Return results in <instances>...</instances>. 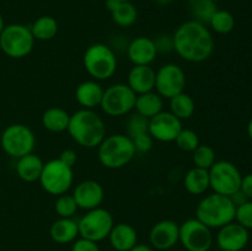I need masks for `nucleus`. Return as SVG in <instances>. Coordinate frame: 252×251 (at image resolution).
Here are the masks:
<instances>
[{"label": "nucleus", "instance_id": "1", "mask_svg": "<svg viewBox=\"0 0 252 251\" xmlns=\"http://www.w3.org/2000/svg\"><path fill=\"white\" fill-rule=\"evenodd\" d=\"M174 51L186 62L201 63L214 52V38L207 25L189 20L180 25L172 34Z\"/></svg>", "mask_w": 252, "mask_h": 251}, {"label": "nucleus", "instance_id": "2", "mask_svg": "<svg viewBox=\"0 0 252 251\" xmlns=\"http://www.w3.org/2000/svg\"><path fill=\"white\" fill-rule=\"evenodd\" d=\"M66 130L76 144L88 149L97 148L106 137L102 117L95 110L86 108H80L70 115Z\"/></svg>", "mask_w": 252, "mask_h": 251}, {"label": "nucleus", "instance_id": "3", "mask_svg": "<svg viewBox=\"0 0 252 251\" xmlns=\"http://www.w3.org/2000/svg\"><path fill=\"white\" fill-rule=\"evenodd\" d=\"M236 207L229 196L212 193L196 207V218L211 229H219L235 220Z\"/></svg>", "mask_w": 252, "mask_h": 251}, {"label": "nucleus", "instance_id": "4", "mask_svg": "<svg viewBox=\"0 0 252 251\" xmlns=\"http://www.w3.org/2000/svg\"><path fill=\"white\" fill-rule=\"evenodd\" d=\"M133 140L127 134H111L105 137L97 147L98 161L110 170L122 169L135 157Z\"/></svg>", "mask_w": 252, "mask_h": 251}, {"label": "nucleus", "instance_id": "5", "mask_svg": "<svg viewBox=\"0 0 252 251\" xmlns=\"http://www.w3.org/2000/svg\"><path fill=\"white\" fill-rule=\"evenodd\" d=\"M86 73L96 81L112 78L117 70V57L113 49L105 43H94L86 48L83 57Z\"/></svg>", "mask_w": 252, "mask_h": 251}, {"label": "nucleus", "instance_id": "6", "mask_svg": "<svg viewBox=\"0 0 252 251\" xmlns=\"http://www.w3.org/2000/svg\"><path fill=\"white\" fill-rule=\"evenodd\" d=\"M34 46V38L30 27L21 24L6 25L0 34V49L12 59L29 56Z\"/></svg>", "mask_w": 252, "mask_h": 251}, {"label": "nucleus", "instance_id": "7", "mask_svg": "<svg viewBox=\"0 0 252 251\" xmlns=\"http://www.w3.org/2000/svg\"><path fill=\"white\" fill-rule=\"evenodd\" d=\"M0 145L5 154L19 159L33 153L36 145V137L31 128L22 123L10 125L2 130L0 137Z\"/></svg>", "mask_w": 252, "mask_h": 251}, {"label": "nucleus", "instance_id": "8", "mask_svg": "<svg viewBox=\"0 0 252 251\" xmlns=\"http://www.w3.org/2000/svg\"><path fill=\"white\" fill-rule=\"evenodd\" d=\"M38 181L47 193L52 196H61L66 193L73 185V167L65 165L59 159H52L44 162Z\"/></svg>", "mask_w": 252, "mask_h": 251}, {"label": "nucleus", "instance_id": "9", "mask_svg": "<svg viewBox=\"0 0 252 251\" xmlns=\"http://www.w3.org/2000/svg\"><path fill=\"white\" fill-rule=\"evenodd\" d=\"M113 225L115 221L112 214L107 209L97 207L95 209L86 211V214H84L78 220L79 236L98 243L108 238Z\"/></svg>", "mask_w": 252, "mask_h": 251}, {"label": "nucleus", "instance_id": "10", "mask_svg": "<svg viewBox=\"0 0 252 251\" xmlns=\"http://www.w3.org/2000/svg\"><path fill=\"white\" fill-rule=\"evenodd\" d=\"M209 171V186L214 193L229 196L240 189L243 175L236 165L228 160H219L212 165Z\"/></svg>", "mask_w": 252, "mask_h": 251}, {"label": "nucleus", "instance_id": "11", "mask_svg": "<svg viewBox=\"0 0 252 251\" xmlns=\"http://www.w3.org/2000/svg\"><path fill=\"white\" fill-rule=\"evenodd\" d=\"M137 94L127 84H115L103 91L101 110L110 117L126 116L134 110Z\"/></svg>", "mask_w": 252, "mask_h": 251}, {"label": "nucleus", "instance_id": "12", "mask_svg": "<svg viewBox=\"0 0 252 251\" xmlns=\"http://www.w3.org/2000/svg\"><path fill=\"white\" fill-rule=\"evenodd\" d=\"M186 74L180 65L166 63L160 66L155 74V93L162 98H172L184 93L186 88Z\"/></svg>", "mask_w": 252, "mask_h": 251}, {"label": "nucleus", "instance_id": "13", "mask_svg": "<svg viewBox=\"0 0 252 251\" xmlns=\"http://www.w3.org/2000/svg\"><path fill=\"white\" fill-rule=\"evenodd\" d=\"M180 243L187 251H209L213 244L212 229L197 218L187 219L180 225Z\"/></svg>", "mask_w": 252, "mask_h": 251}, {"label": "nucleus", "instance_id": "14", "mask_svg": "<svg viewBox=\"0 0 252 251\" xmlns=\"http://www.w3.org/2000/svg\"><path fill=\"white\" fill-rule=\"evenodd\" d=\"M182 128L184 126H182L181 120L172 115L170 111H161L149 120L148 133L152 135L154 140L170 143L175 142Z\"/></svg>", "mask_w": 252, "mask_h": 251}, {"label": "nucleus", "instance_id": "15", "mask_svg": "<svg viewBox=\"0 0 252 251\" xmlns=\"http://www.w3.org/2000/svg\"><path fill=\"white\" fill-rule=\"evenodd\" d=\"M153 249L169 250L180 241V225L171 219H164L155 224L149 233Z\"/></svg>", "mask_w": 252, "mask_h": 251}, {"label": "nucleus", "instance_id": "16", "mask_svg": "<svg viewBox=\"0 0 252 251\" xmlns=\"http://www.w3.org/2000/svg\"><path fill=\"white\" fill-rule=\"evenodd\" d=\"M249 230L239 223L231 221L226 225L219 228L217 235V244L223 251H241L248 245Z\"/></svg>", "mask_w": 252, "mask_h": 251}, {"label": "nucleus", "instance_id": "17", "mask_svg": "<svg viewBox=\"0 0 252 251\" xmlns=\"http://www.w3.org/2000/svg\"><path fill=\"white\" fill-rule=\"evenodd\" d=\"M73 197L79 208L90 211V209L101 207L103 197H105V191L100 182L95 180H85L76 185Z\"/></svg>", "mask_w": 252, "mask_h": 251}, {"label": "nucleus", "instance_id": "18", "mask_svg": "<svg viewBox=\"0 0 252 251\" xmlns=\"http://www.w3.org/2000/svg\"><path fill=\"white\" fill-rule=\"evenodd\" d=\"M127 56L134 65H150L158 57L154 39L144 36L137 37L128 44Z\"/></svg>", "mask_w": 252, "mask_h": 251}, {"label": "nucleus", "instance_id": "19", "mask_svg": "<svg viewBox=\"0 0 252 251\" xmlns=\"http://www.w3.org/2000/svg\"><path fill=\"white\" fill-rule=\"evenodd\" d=\"M155 74L157 71L150 65H134L128 73L127 85L137 95L154 91Z\"/></svg>", "mask_w": 252, "mask_h": 251}, {"label": "nucleus", "instance_id": "20", "mask_svg": "<svg viewBox=\"0 0 252 251\" xmlns=\"http://www.w3.org/2000/svg\"><path fill=\"white\" fill-rule=\"evenodd\" d=\"M103 89L96 80H85L76 86L75 100L81 108L95 110L100 107L103 96Z\"/></svg>", "mask_w": 252, "mask_h": 251}, {"label": "nucleus", "instance_id": "21", "mask_svg": "<svg viewBox=\"0 0 252 251\" xmlns=\"http://www.w3.org/2000/svg\"><path fill=\"white\" fill-rule=\"evenodd\" d=\"M108 239L116 251H129L137 245L138 234L130 224L118 223L113 225Z\"/></svg>", "mask_w": 252, "mask_h": 251}, {"label": "nucleus", "instance_id": "22", "mask_svg": "<svg viewBox=\"0 0 252 251\" xmlns=\"http://www.w3.org/2000/svg\"><path fill=\"white\" fill-rule=\"evenodd\" d=\"M44 162L38 155L27 154L25 157H19L16 161V174L22 181L25 182H36L41 177L42 170H43Z\"/></svg>", "mask_w": 252, "mask_h": 251}, {"label": "nucleus", "instance_id": "23", "mask_svg": "<svg viewBox=\"0 0 252 251\" xmlns=\"http://www.w3.org/2000/svg\"><path fill=\"white\" fill-rule=\"evenodd\" d=\"M49 234L54 243L69 244L74 243L79 236L78 220L74 218H59L54 221L49 229Z\"/></svg>", "mask_w": 252, "mask_h": 251}, {"label": "nucleus", "instance_id": "24", "mask_svg": "<svg viewBox=\"0 0 252 251\" xmlns=\"http://www.w3.org/2000/svg\"><path fill=\"white\" fill-rule=\"evenodd\" d=\"M164 108V98L155 91L140 94L135 98L134 110L135 112L142 115L143 117L150 120L152 117L160 113Z\"/></svg>", "mask_w": 252, "mask_h": 251}, {"label": "nucleus", "instance_id": "25", "mask_svg": "<svg viewBox=\"0 0 252 251\" xmlns=\"http://www.w3.org/2000/svg\"><path fill=\"white\" fill-rule=\"evenodd\" d=\"M184 186L189 193L199 196L211 188L209 186V171L206 169L193 166L186 172L184 177Z\"/></svg>", "mask_w": 252, "mask_h": 251}, {"label": "nucleus", "instance_id": "26", "mask_svg": "<svg viewBox=\"0 0 252 251\" xmlns=\"http://www.w3.org/2000/svg\"><path fill=\"white\" fill-rule=\"evenodd\" d=\"M70 115L62 107H49L42 113L41 122L44 129L52 133H62L68 129Z\"/></svg>", "mask_w": 252, "mask_h": 251}, {"label": "nucleus", "instance_id": "27", "mask_svg": "<svg viewBox=\"0 0 252 251\" xmlns=\"http://www.w3.org/2000/svg\"><path fill=\"white\" fill-rule=\"evenodd\" d=\"M112 21L117 26L127 29L133 26L138 19V10L130 1H118L117 5L110 11Z\"/></svg>", "mask_w": 252, "mask_h": 251}, {"label": "nucleus", "instance_id": "28", "mask_svg": "<svg viewBox=\"0 0 252 251\" xmlns=\"http://www.w3.org/2000/svg\"><path fill=\"white\" fill-rule=\"evenodd\" d=\"M58 29L59 26L57 20L48 15L38 17L30 27L34 41L36 39L37 41H49V39L54 38L58 33Z\"/></svg>", "mask_w": 252, "mask_h": 251}, {"label": "nucleus", "instance_id": "29", "mask_svg": "<svg viewBox=\"0 0 252 251\" xmlns=\"http://www.w3.org/2000/svg\"><path fill=\"white\" fill-rule=\"evenodd\" d=\"M196 110V103L194 100L184 91L179 95L170 98V112L176 116L179 120H189L193 116Z\"/></svg>", "mask_w": 252, "mask_h": 251}, {"label": "nucleus", "instance_id": "30", "mask_svg": "<svg viewBox=\"0 0 252 251\" xmlns=\"http://www.w3.org/2000/svg\"><path fill=\"white\" fill-rule=\"evenodd\" d=\"M218 10L213 0H189V11L192 20L208 25L214 12Z\"/></svg>", "mask_w": 252, "mask_h": 251}, {"label": "nucleus", "instance_id": "31", "mask_svg": "<svg viewBox=\"0 0 252 251\" xmlns=\"http://www.w3.org/2000/svg\"><path fill=\"white\" fill-rule=\"evenodd\" d=\"M208 25L216 33L228 34L235 27V17L228 10H217L209 20Z\"/></svg>", "mask_w": 252, "mask_h": 251}, {"label": "nucleus", "instance_id": "32", "mask_svg": "<svg viewBox=\"0 0 252 251\" xmlns=\"http://www.w3.org/2000/svg\"><path fill=\"white\" fill-rule=\"evenodd\" d=\"M192 160L194 162V166L209 170L212 167V165L216 162V152L209 145L199 144L192 152Z\"/></svg>", "mask_w": 252, "mask_h": 251}, {"label": "nucleus", "instance_id": "33", "mask_svg": "<svg viewBox=\"0 0 252 251\" xmlns=\"http://www.w3.org/2000/svg\"><path fill=\"white\" fill-rule=\"evenodd\" d=\"M78 209L79 207L74 199L73 194H61L54 203V211L58 214L59 218H73Z\"/></svg>", "mask_w": 252, "mask_h": 251}, {"label": "nucleus", "instance_id": "34", "mask_svg": "<svg viewBox=\"0 0 252 251\" xmlns=\"http://www.w3.org/2000/svg\"><path fill=\"white\" fill-rule=\"evenodd\" d=\"M148 128H149V120L135 112L130 115L126 122V134L133 139L143 133H148Z\"/></svg>", "mask_w": 252, "mask_h": 251}, {"label": "nucleus", "instance_id": "35", "mask_svg": "<svg viewBox=\"0 0 252 251\" xmlns=\"http://www.w3.org/2000/svg\"><path fill=\"white\" fill-rule=\"evenodd\" d=\"M177 147L187 153H192L199 145V137L194 130L189 128H182L181 132L175 139Z\"/></svg>", "mask_w": 252, "mask_h": 251}, {"label": "nucleus", "instance_id": "36", "mask_svg": "<svg viewBox=\"0 0 252 251\" xmlns=\"http://www.w3.org/2000/svg\"><path fill=\"white\" fill-rule=\"evenodd\" d=\"M235 220L248 230L252 229V201L249 199L248 202L236 207Z\"/></svg>", "mask_w": 252, "mask_h": 251}, {"label": "nucleus", "instance_id": "37", "mask_svg": "<svg viewBox=\"0 0 252 251\" xmlns=\"http://www.w3.org/2000/svg\"><path fill=\"white\" fill-rule=\"evenodd\" d=\"M132 140L137 153L150 152L153 149V145H154V139H153V137L149 133H143V134L133 138Z\"/></svg>", "mask_w": 252, "mask_h": 251}, {"label": "nucleus", "instance_id": "38", "mask_svg": "<svg viewBox=\"0 0 252 251\" xmlns=\"http://www.w3.org/2000/svg\"><path fill=\"white\" fill-rule=\"evenodd\" d=\"M155 47H157L158 54L159 53H170V52L174 51V42H172V36H164L158 37L157 39H154Z\"/></svg>", "mask_w": 252, "mask_h": 251}, {"label": "nucleus", "instance_id": "39", "mask_svg": "<svg viewBox=\"0 0 252 251\" xmlns=\"http://www.w3.org/2000/svg\"><path fill=\"white\" fill-rule=\"evenodd\" d=\"M71 251H100V248L95 241L80 238L74 241Z\"/></svg>", "mask_w": 252, "mask_h": 251}, {"label": "nucleus", "instance_id": "40", "mask_svg": "<svg viewBox=\"0 0 252 251\" xmlns=\"http://www.w3.org/2000/svg\"><path fill=\"white\" fill-rule=\"evenodd\" d=\"M62 162H64L68 166L74 167V165L78 161V155H76V152L73 149H65L61 153L58 157Z\"/></svg>", "mask_w": 252, "mask_h": 251}, {"label": "nucleus", "instance_id": "41", "mask_svg": "<svg viewBox=\"0 0 252 251\" xmlns=\"http://www.w3.org/2000/svg\"><path fill=\"white\" fill-rule=\"evenodd\" d=\"M240 189L243 191V193L250 199V201H252V174L243 176Z\"/></svg>", "mask_w": 252, "mask_h": 251}, {"label": "nucleus", "instance_id": "42", "mask_svg": "<svg viewBox=\"0 0 252 251\" xmlns=\"http://www.w3.org/2000/svg\"><path fill=\"white\" fill-rule=\"evenodd\" d=\"M230 198H231V201H233V203L235 204V207L240 206V204L245 203V202L249 201V198L243 193V191H241V189H239L238 192H235L234 194H231Z\"/></svg>", "mask_w": 252, "mask_h": 251}, {"label": "nucleus", "instance_id": "43", "mask_svg": "<svg viewBox=\"0 0 252 251\" xmlns=\"http://www.w3.org/2000/svg\"><path fill=\"white\" fill-rule=\"evenodd\" d=\"M129 251H154V249L152 246H148L145 244H137L134 248L130 249Z\"/></svg>", "mask_w": 252, "mask_h": 251}, {"label": "nucleus", "instance_id": "44", "mask_svg": "<svg viewBox=\"0 0 252 251\" xmlns=\"http://www.w3.org/2000/svg\"><path fill=\"white\" fill-rule=\"evenodd\" d=\"M248 134H249V138L251 139L252 142V118L250 121H249V125H248Z\"/></svg>", "mask_w": 252, "mask_h": 251}, {"label": "nucleus", "instance_id": "45", "mask_svg": "<svg viewBox=\"0 0 252 251\" xmlns=\"http://www.w3.org/2000/svg\"><path fill=\"white\" fill-rule=\"evenodd\" d=\"M5 26H6V25H5V21H4V17H2V16H1V14H0V34H1V32H2V31H4Z\"/></svg>", "mask_w": 252, "mask_h": 251}, {"label": "nucleus", "instance_id": "46", "mask_svg": "<svg viewBox=\"0 0 252 251\" xmlns=\"http://www.w3.org/2000/svg\"><path fill=\"white\" fill-rule=\"evenodd\" d=\"M155 1H157L159 5H169L171 4L174 0H155Z\"/></svg>", "mask_w": 252, "mask_h": 251}, {"label": "nucleus", "instance_id": "47", "mask_svg": "<svg viewBox=\"0 0 252 251\" xmlns=\"http://www.w3.org/2000/svg\"><path fill=\"white\" fill-rule=\"evenodd\" d=\"M120 1H132V0H120Z\"/></svg>", "mask_w": 252, "mask_h": 251}, {"label": "nucleus", "instance_id": "48", "mask_svg": "<svg viewBox=\"0 0 252 251\" xmlns=\"http://www.w3.org/2000/svg\"><path fill=\"white\" fill-rule=\"evenodd\" d=\"M213 1H214V2H217V1H218V0H213Z\"/></svg>", "mask_w": 252, "mask_h": 251}]
</instances>
